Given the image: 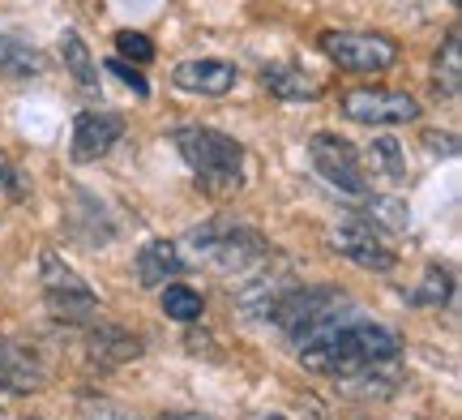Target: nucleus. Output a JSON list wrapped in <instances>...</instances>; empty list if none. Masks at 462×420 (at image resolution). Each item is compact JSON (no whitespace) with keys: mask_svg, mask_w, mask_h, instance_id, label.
<instances>
[{"mask_svg":"<svg viewBox=\"0 0 462 420\" xmlns=\"http://www.w3.org/2000/svg\"><path fill=\"white\" fill-rule=\"evenodd\" d=\"M296 352H300V365L309 373H321V378H351V373L368 369V365L394 360V356L402 352V339H398L394 326L356 313V318H346L343 326H334L330 335H321L317 343H304Z\"/></svg>","mask_w":462,"mask_h":420,"instance_id":"f257e3e1","label":"nucleus"},{"mask_svg":"<svg viewBox=\"0 0 462 420\" xmlns=\"http://www.w3.org/2000/svg\"><path fill=\"white\" fill-rule=\"evenodd\" d=\"M171 146L189 163L198 189H206L210 198H227L245 185V146L236 137L218 134L210 125H180L171 129Z\"/></svg>","mask_w":462,"mask_h":420,"instance_id":"f03ea898","label":"nucleus"},{"mask_svg":"<svg viewBox=\"0 0 462 420\" xmlns=\"http://www.w3.org/2000/svg\"><path fill=\"white\" fill-rule=\"evenodd\" d=\"M356 313H360L356 301H351L346 292H338V287H300L296 284L274 304L270 322H274L296 348H304V343H317L321 335H330L334 326H343V322L356 318Z\"/></svg>","mask_w":462,"mask_h":420,"instance_id":"7ed1b4c3","label":"nucleus"},{"mask_svg":"<svg viewBox=\"0 0 462 420\" xmlns=\"http://www.w3.org/2000/svg\"><path fill=\"white\" fill-rule=\"evenodd\" d=\"M184 245L198 253L201 262H210L218 275H245V270L262 266V257L270 253V245L262 240L257 228H245V223H201L184 236Z\"/></svg>","mask_w":462,"mask_h":420,"instance_id":"20e7f679","label":"nucleus"},{"mask_svg":"<svg viewBox=\"0 0 462 420\" xmlns=\"http://www.w3.org/2000/svg\"><path fill=\"white\" fill-rule=\"evenodd\" d=\"M39 284H43V296H48V309L65 326H90L99 318V296L90 292L78 270L69 266L60 253H43L39 257Z\"/></svg>","mask_w":462,"mask_h":420,"instance_id":"39448f33","label":"nucleus"},{"mask_svg":"<svg viewBox=\"0 0 462 420\" xmlns=\"http://www.w3.org/2000/svg\"><path fill=\"white\" fill-rule=\"evenodd\" d=\"M321 51L334 65L351 69V73H385L398 61V43L385 34L368 31H326L321 34Z\"/></svg>","mask_w":462,"mask_h":420,"instance_id":"423d86ee","label":"nucleus"},{"mask_svg":"<svg viewBox=\"0 0 462 420\" xmlns=\"http://www.w3.org/2000/svg\"><path fill=\"white\" fill-rule=\"evenodd\" d=\"M330 249L364 270H377V275H390L398 266V253L385 240V228H377L373 219H346V223H338L330 232Z\"/></svg>","mask_w":462,"mask_h":420,"instance_id":"0eeeda50","label":"nucleus"},{"mask_svg":"<svg viewBox=\"0 0 462 420\" xmlns=\"http://www.w3.org/2000/svg\"><path fill=\"white\" fill-rule=\"evenodd\" d=\"M309 159H313V168L321 181H330L338 193H351V198H364L368 193V172H364L360 154L351 142L334 134H313L309 142Z\"/></svg>","mask_w":462,"mask_h":420,"instance_id":"6e6552de","label":"nucleus"},{"mask_svg":"<svg viewBox=\"0 0 462 420\" xmlns=\"http://www.w3.org/2000/svg\"><path fill=\"white\" fill-rule=\"evenodd\" d=\"M343 117L356 125H411L420 120V103L407 90H351L343 95Z\"/></svg>","mask_w":462,"mask_h":420,"instance_id":"1a4fd4ad","label":"nucleus"},{"mask_svg":"<svg viewBox=\"0 0 462 420\" xmlns=\"http://www.w3.org/2000/svg\"><path fill=\"white\" fill-rule=\"evenodd\" d=\"M248 279L240 287H236V309L245 313V318H265L270 322V313H274V304L296 287V275L291 270H245Z\"/></svg>","mask_w":462,"mask_h":420,"instance_id":"9d476101","label":"nucleus"},{"mask_svg":"<svg viewBox=\"0 0 462 420\" xmlns=\"http://www.w3.org/2000/svg\"><path fill=\"white\" fill-rule=\"evenodd\" d=\"M125 134V120L116 112H82L73 120V163H99Z\"/></svg>","mask_w":462,"mask_h":420,"instance_id":"9b49d317","label":"nucleus"},{"mask_svg":"<svg viewBox=\"0 0 462 420\" xmlns=\"http://www.w3.org/2000/svg\"><path fill=\"white\" fill-rule=\"evenodd\" d=\"M43 365H39V356L31 348H22L14 339L0 335V390L5 395H34V390H43Z\"/></svg>","mask_w":462,"mask_h":420,"instance_id":"f8f14e48","label":"nucleus"},{"mask_svg":"<svg viewBox=\"0 0 462 420\" xmlns=\"http://www.w3.org/2000/svg\"><path fill=\"white\" fill-rule=\"evenodd\" d=\"M236 65L231 61H215V56H206V61H184V65L171 69V82L189 90V95H227L231 86H236Z\"/></svg>","mask_w":462,"mask_h":420,"instance_id":"ddd939ff","label":"nucleus"},{"mask_svg":"<svg viewBox=\"0 0 462 420\" xmlns=\"http://www.w3.org/2000/svg\"><path fill=\"white\" fill-rule=\"evenodd\" d=\"M86 352H90V360H99V365H129V360H137V356L146 352L142 348V339L129 335L125 326H86Z\"/></svg>","mask_w":462,"mask_h":420,"instance_id":"4468645a","label":"nucleus"},{"mask_svg":"<svg viewBox=\"0 0 462 420\" xmlns=\"http://www.w3.org/2000/svg\"><path fill=\"white\" fill-rule=\"evenodd\" d=\"M133 270H137V284L142 287H163L184 270V257L171 240H146L137 249V257H133Z\"/></svg>","mask_w":462,"mask_h":420,"instance_id":"2eb2a0df","label":"nucleus"},{"mask_svg":"<svg viewBox=\"0 0 462 420\" xmlns=\"http://www.w3.org/2000/svg\"><path fill=\"white\" fill-rule=\"evenodd\" d=\"M262 86H270V95H279L282 103H317L321 99V82L309 78L296 65H265Z\"/></svg>","mask_w":462,"mask_h":420,"instance_id":"dca6fc26","label":"nucleus"},{"mask_svg":"<svg viewBox=\"0 0 462 420\" xmlns=\"http://www.w3.org/2000/svg\"><path fill=\"white\" fill-rule=\"evenodd\" d=\"M0 73L5 78H39V73H48V56L34 43H26L22 34L0 31Z\"/></svg>","mask_w":462,"mask_h":420,"instance_id":"f3484780","label":"nucleus"},{"mask_svg":"<svg viewBox=\"0 0 462 420\" xmlns=\"http://www.w3.org/2000/svg\"><path fill=\"white\" fill-rule=\"evenodd\" d=\"M60 56H65L69 78L82 86L86 95H99V65H95L90 48L82 43V34H78V31H65V39H60Z\"/></svg>","mask_w":462,"mask_h":420,"instance_id":"a211bd4d","label":"nucleus"},{"mask_svg":"<svg viewBox=\"0 0 462 420\" xmlns=\"http://www.w3.org/2000/svg\"><path fill=\"white\" fill-rule=\"evenodd\" d=\"M432 78L441 86L446 99H458L462 95V34L449 31L446 43L437 48V61H432Z\"/></svg>","mask_w":462,"mask_h":420,"instance_id":"6ab92c4d","label":"nucleus"},{"mask_svg":"<svg viewBox=\"0 0 462 420\" xmlns=\"http://www.w3.org/2000/svg\"><path fill=\"white\" fill-rule=\"evenodd\" d=\"M364 159H368L373 176H381L385 185H398V181L407 176V159H402V146H398L394 137H373V142H368V151H364Z\"/></svg>","mask_w":462,"mask_h":420,"instance_id":"aec40b11","label":"nucleus"},{"mask_svg":"<svg viewBox=\"0 0 462 420\" xmlns=\"http://www.w3.org/2000/svg\"><path fill=\"white\" fill-rule=\"evenodd\" d=\"M201 309H206V301H201L198 287L176 284V279H171V284H163V313L171 322H198Z\"/></svg>","mask_w":462,"mask_h":420,"instance_id":"412c9836","label":"nucleus"},{"mask_svg":"<svg viewBox=\"0 0 462 420\" xmlns=\"http://www.w3.org/2000/svg\"><path fill=\"white\" fill-rule=\"evenodd\" d=\"M449 296H454V275H449V266H429L424 279H420V287L411 292V304L432 309V304H449Z\"/></svg>","mask_w":462,"mask_h":420,"instance_id":"4be33fe9","label":"nucleus"},{"mask_svg":"<svg viewBox=\"0 0 462 420\" xmlns=\"http://www.w3.org/2000/svg\"><path fill=\"white\" fill-rule=\"evenodd\" d=\"M78 416L82 420H137L133 407L116 404V399H103V395H86L82 404H78Z\"/></svg>","mask_w":462,"mask_h":420,"instance_id":"5701e85b","label":"nucleus"},{"mask_svg":"<svg viewBox=\"0 0 462 420\" xmlns=\"http://www.w3.org/2000/svg\"><path fill=\"white\" fill-rule=\"evenodd\" d=\"M116 51H120L125 61H137V65H146L150 56H154V43H150L142 31H120V34H116Z\"/></svg>","mask_w":462,"mask_h":420,"instance_id":"b1692460","label":"nucleus"},{"mask_svg":"<svg viewBox=\"0 0 462 420\" xmlns=\"http://www.w3.org/2000/svg\"><path fill=\"white\" fill-rule=\"evenodd\" d=\"M103 65L112 69L116 78H120V82L129 86V90H133V95H137V99H146V95H150V82H146V78H142V73H137V69L129 65V61H125V56H112V61H103Z\"/></svg>","mask_w":462,"mask_h":420,"instance_id":"393cba45","label":"nucleus"},{"mask_svg":"<svg viewBox=\"0 0 462 420\" xmlns=\"http://www.w3.org/2000/svg\"><path fill=\"white\" fill-rule=\"evenodd\" d=\"M0 189H22V176H17V168H14V159L0 151Z\"/></svg>","mask_w":462,"mask_h":420,"instance_id":"a878e982","label":"nucleus"},{"mask_svg":"<svg viewBox=\"0 0 462 420\" xmlns=\"http://www.w3.org/2000/svg\"><path fill=\"white\" fill-rule=\"evenodd\" d=\"M429 146L432 151H446V154L458 151V142H454V137H429Z\"/></svg>","mask_w":462,"mask_h":420,"instance_id":"bb28decb","label":"nucleus"},{"mask_svg":"<svg viewBox=\"0 0 462 420\" xmlns=\"http://www.w3.org/2000/svg\"><path fill=\"white\" fill-rule=\"evenodd\" d=\"M262 420H287V416H279V412H274V416H262Z\"/></svg>","mask_w":462,"mask_h":420,"instance_id":"cd10ccee","label":"nucleus"},{"mask_svg":"<svg viewBox=\"0 0 462 420\" xmlns=\"http://www.w3.org/2000/svg\"><path fill=\"white\" fill-rule=\"evenodd\" d=\"M454 5H458V0H454Z\"/></svg>","mask_w":462,"mask_h":420,"instance_id":"c85d7f7f","label":"nucleus"}]
</instances>
